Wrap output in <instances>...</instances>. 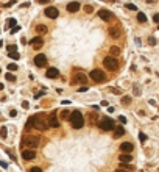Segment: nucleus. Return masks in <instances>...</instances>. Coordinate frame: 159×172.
<instances>
[{
  "mask_svg": "<svg viewBox=\"0 0 159 172\" xmlns=\"http://www.w3.org/2000/svg\"><path fill=\"white\" fill-rule=\"evenodd\" d=\"M119 121H120L122 124H126V117H125V116H120V117H119Z\"/></svg>",
  "mask_w": 159,
  "mask_h": 172,
  "instance_id": "37",
  "label": "nucleus"
},
{
  "mask_svg": "<svg viewBox=\"0 0 159 172\" xmlns=\"http://www.w3.org/2000/svg\"><path fill=\"white\" fill-rule=\"evenodd\" d=\"M0 166H2L3 169H6V167H8V164H6V163H5V161H0Z\"/></svg>",
  "mask_w": 159,
  "mask_h": 172,
  "instance_id": "45",
  "label": "nucleus"
},
{
  "mask_svg": "<svg viewBox=\"0 0 159 172\" xmlns=\"http://www.w3.org/2000/svg\"><path fill=\"white\" fill-rule=\"evenodd\" d=\"M6 136H8V130H6V127H2V128H0V138L5 139Z\"/></svg>",
  "mask_w": 159,
  "mask_h": 172,
  "instance_id": "23",
  "label": "nucleus"
},
{
  "mask_svg": "<svg viewBox=\"0 0 159 172\" xmlns=\"http://www.w3.org/2000/svg\"><path fill=\"white\" fill-rule=\"evenodd\" d=\"M19 30H20V27H19V25H14V27H13V28H11V34H14V33H17Z\"/></svg>",
  "mask_w": 159,
  "mask_h": 172,
  "instance_id": "34",
  "label": "nucleus"
},
{
  "mask_svg": "<svg viewBox=\"0 0 159 172\" xmlns=\"http://www.w3.org/2000/svg\"><path fill=\"white\" fill-rule=\"evenodd\" d=\"M94 11V8L90 6V5H86V6H84V13H87V14H90Z\"/></svg>",
  "mask_w": 159,
  "mask_h": 172,
  "instance_id": "30",
  "label": "nucleus"
},
{
  "mask_svg": "<svg viewBox=\"0 0 159 172\" xmlns=\"http://www.w3.org/2000/svg\"><path fill=\"white\" fill-rule=\"evenodd\" d=\"M125 135V128L123 127H114V138H120V136H123Z\"/></svg>",
  "mask_w": 159,
  "mask_h": 172,
  "instance_id": "19",
  "label": "nucleus"
},
{
  "mask_svg": "<svg viewBox=\"0 0 159 172\" xmlns=\"http://www.w3.org/2000/svg\"><path fill=\"white\" fill-rule=\"evenodd\" d=\"M9 116H11V117H16V116H17V111H16V110H11V111H9Z\"/></svg>",
  "mask_w": 159,
  "mask_h": 172,
  "instance_id": "38",
  "label": "nucleus"
},
{
  "mask_svg": "<svg viewBox=\"0 0 159 172\" xmlns=\"http://www.w3.org/2000/svg\"><path fill=\"white\" fill-rule=\"evenodd\" d=\"M14 3H16V0H9L8 3H5V8H9V6H13Z\"/></svg>",
  "mask_w": 159,
  "mask_h": 172,
  "instance_id": "35",
  "label": "nucleus"
},
{
  "mask_svg": "<svg viewBox=\"0 0 159 172\" xmlns=\"http://www.w3.org/2000/svg\"><path fill=\"white\" fill-rule=\"evenodd\" d=\"M139 139H140V142H145V141H147V135H145V133H140V135H139Z\"/></svg>",
  "mask_w": 159,
  "mask_h": 172,
  "instance_id": "33",
  "label": "nucleus"
},
{
  "mask_svg": "<svg viewBox=\"0 0 159 172\" xmlns=\"http://www.w3.org/2000/svg\"><path fill=\"white\" fill-rule=\"evenodd\" d=\"M37 146H39V138H37V136H31V135L24 136L22 147H25V149H36Z\"/></svg>",
  "mask_w": 159,
  "mask_h": 172,
  "instance_id": "3",
  "label": "nucleus"
},
{
  "mask_svg": "<svg viewBox=\"0 0 159 172\" xmlns=\"http://www.w3.org/2000/svg\"><path fill=\"white\" fill-rule=\"evenodd\" d=\"M109 36H111V38H114V39H119L120 36H122V30H120V27H119V25L111 27V28H109Z\"/></svg>",
  "mask_w": 159,
  "mask_h": 172,
  "instance_id": "10",
  "label": "nucleus"
},
{
  "mask_svg": "<svg viewBox=\"0 0 159 172\" xmlns=\"http://www.w3.org/2000/svg\"><path fill=\"white\" fill-rule=\"evenodd\" d=\"M44 14L49 17V19H56L58 14H59V11H58V8H55V6H49V8H45Z\"/></svg>",
  "mask_w": 159,
  "mask_h": 172,
  "instance_id": "7",
  "label": "nucleus"
},
{
  "mask_svg": "<svg viewBox=\"0 0 159 172\" xmlns=\"http://www.w3.org/2000/svg\"><path fill=\"white\" fill-rule=\"evenodd\" d=\"M20 44H24V46H25V44H27V39H25V38H22V39H20Z\"/></svg>",
  "mask_w": 159,
  "mask_h": 172,
  "instance_id": "46",
  "label": "nucleus"
},
{
  "mask_svg": "<svg viewBox=\"0 0 159 172\" xmlns=\"http://www.w3.org/2000/svg\"><path fill=\"white\" fill-rule=\"evenodd\" d=\"M0 89H3V85H2V83H0Z\"/></svg>",
  "mask_w": 159,
  "mask_h": 172,
  "instance_id": "48",
  "label": "nucleus"
},
{
  "mask_svg": "<svg viewBox=\"0 0 159 172\" xmlns=\"http://www.w3.org/2000/svg\"><path fill=\"white\" fill-rule=\"evenodd\" d=\"M103 66H105L108 70H111V72H116L117 69H119V61H117V58L116 56H106L105 60H103Z\"/></svg>",
  "mask_w": 159,
  "mask_h": 172,
  "instance_id": "4",
  "label": "nucleus"
},
{
  "mask_svg": "<svg viewBox=\"0 0 159 172\" xmlns=\"http://www.w3.org/2000/svg\"><path fill=\"white\" fill-rule=\"evenodd\" d=\"M98 127L101 130H105V131H111V130H114V121L111 119V117H101L100 122H98Z\"/></svg>",
  "mask_w": 159,
  "mask_h": 172,
  "instance_id": "6",
  "label": "nucleus"
},
{
  "mask_svg": "<svg viewBox=\"0 0 159 172\" xmlns=\"http://www.w3.org/2000/svg\"><path fill=\"white\" fill-rule=\"evenodd\" d=\"M17 69V64H14V63H11V64H8V70L9 72H14Z\"/></svg>",
  "mask_w": 159,
  "mask_h": 172,
  "instance_id": "28",
  "label": "nucleus"
},
{
  "mask_svg": "<svg viewBox=\"0 0 159 172\" xmlns=\"http://www.w3.org/2000/svg\"><path fill=\"white\" fill-rule=\"evenodd\" d=\"M69 117H70V113L67 111V110H64V111H61V119H69Z\"/></svg>",
  "mask_w": 159,
  "mask_h": 172,
  "instance_id": "25",
  "label": "nucleus"
},
{
  "mask_svg": "<svg viewBox=\"0 0 159 172\" xmlns=\"http://www.w3.org/2000/svg\"><path fill=\"white\" fill-rule=\"evenodd\" d=\"M119 160H120V163H131L133 161V155L131 153H122L119 157Z\"/></svg>",
  "mask_w": 159,
  "mask_h": 172,
  "instance_id": "18",
  "label": "nucleus"
},
{
  "mask_svg": "<svg viewBox=\"0 0 159 172\" xmlns=\"http://www.w3.org/2000/svg\"><path fill=\"white\" fill-rule=\"evenodd\" d=\"M30 172H42V169H41V167H31Z\"/></svg>",
  "mask_w": 159,
  "mask_h": 172,
  "instance_id": "36",
  "label": "nucleus"
},
{
  "mask_svg": "<svg viewBox=\"0 0 159 172\" xmlns=\"http://www.w3.org/2000/svg\"><path fill=\"white\" fill-rule=\"evenodd\" d=\"M148 42H150V46H154V44H156V39H154V38H150Z\"/></svg>",
  "mask_w": 159,
  "mask_h": 172,
  "instance_id": "42",
  "label": "nucleus"
},
{
  "mask_svg": "<svg viewBox=\"0 0 159 172\" xmlns=\"http://www.w3.org/2000/svg\"><path fill=\"white\" fill-rule=\"evenodd\" d=\"M147 2H148V3H154V2H156V0H147Z\"/></svg>",
  "mask_w": 159,
  "mask_h": 172,
  "instance_id": "47",
  "label": "nucleus"
},
{
  "mask_svg": "<svg viewBox=\"0 0 159 172\" xmlns=\"http://www.w3.org/2000/svg\"><path fill=\"white\" fill-rule=\"evenodd\" d=\"M80 10V3L78 2H70L69 5H67V11L69 13H77Z\"/></svg>",
  "mask_w": 159,
  "mask_h": 172,
  "instance_id": "17",
  "label": "nucleus"
},
{
  "mask_svg": "<svg viewBox=\"0 0 159 172\" xmlns=\"http://www.w3.org/2000/svg\"><path fill=\"white\" fill-rule=\"evenodd\" d=\"M5 78H6L8 81H16V77H14V75L11 74V72H8V74L5 75Z\"/></svg>",
  "mask_w": 159,
  "mask_h": 172,
  "instance_id": "27",
  "label": "nucleus"
},
{
  "mask_svg": "<svg viewBox=\"0 0 159 172\" xmlns=\"http://www.w3.org/2000/svg\"><path fill=\"white\" fill-rule=\"evenodd\" d=\"M36 2H37V3H41V5H45V3H49L50 0H36Z\"/></svg>",
  "mask_w": 159,
  "mask_h": 172,
  "instance_id": "39",
  "label": "nucleus"
},
{
  "mask_svg": "<svg viewBox=\"0 0 159 172\" xmlns=\"http://www.w3.org/2000/svg\"><path fill=\"white\" fill-rule=\"evenodd\" d=\"M22 158H24L25 161H31V160L36 158V152H34L33 149H24V152H22Z\"/></svg>",
  "mask_w": 159,
  "mask_h": 172,
  "instance_id": "8",
  "label": "nucleus"
},
{
  "mask_svg": "<svg viewBox=\"0 0 159 172\" xmlns=\"http://www.w3.org/2000/svg\"><path fill=\"white\" fill-rule=\"evenodd\" d=\"M49 127H52V128H58V127H59V121H58V116H56L55 113L49 116Z\"/></svg>",
  "mask_w": 159,
  "mask_h": 172,
  "instance_id": "11",
  "label": "nucleus"
},
{
  "mask_svg": "<svg viewBox=\"0 0 159 172\" xmlns=\"http://www.w3.org/2000/svg\"><path fill=\"white\" fill-rule=\"evenodd\" d=\"M125 6H126V10H131V11H136V10H137L136 5H133V3H126Z\"/></svg>",
  "mask_w": 159,
  "mask_h": 172,
  "instance_id": "29",
  "label": "nucleus"
},
{
  "mask_svg": "<svg viewBox=\"0 0 159 172\" xmlns=\"http://www.w3.org/2000/svg\"><path fill=\"white\" fill-rule=\"evenodd\" d=\"M122 102H123L125 105H129V102H131V97H129V95H125L123 99H122Z\"/></svg>",
  "mask_w": 159,
  "mask_h": 172,
  "instance_id": "31",
  "label": "nucleus"
},
{
  "mask_svg": "<svg viewBox=\"0 0 159 172\" xmlns=\"http://www.w3.org/2000/svg\"><path fill=\"white\" fill-rule=\"evenodd\" d=\"M33 124H34V116H33V117H30V119L27 121L25 128H27V130H31V128H33Z\"/></svg>",
  "mask_w": 159,
  "mask_h": 172,
  "instance_id": "22",
  "label": "nucleus"
},
{
  "mask_svg": "<svg viewBox=\"0 0 159 172\" xmlns=\"http://www.w3.org/2000/svg\"><path fill=\"white\" fill-rule=\"evenodd\" d=\"M36 31L39 33V34H45L47 31H49V28H47L44 24H39V25H36Z\"/></svg>",
  "mask_w": 159,
  "mask_h": 172,
  "instance_id": "20",
  "label": "nucleus"
},
{
  "mask_svg": "<svg viewBox=\"0 0 159 172\" xmlns=\"http://www.w3.org/2000/svg\"><path fill=\"white\" fill-rule=\"evenodd\" d=\"M89 77L95 81V83H105L106 81V74L103 70H100V69H94L89 74Z\"/></svg>",
  "mask_w": 159,
  "mask_h": 172,
  "instance_id": "5",
  "label": "nucleus"
},
{
  "mask_svg": "<svg viewBox=\"0 0 159 172\" xmlns=\"http://www.w3.org/2000/svg\"><path fill=\"white\" fill-rule=\"evenodd\" d=\"M34 64H36L37 67H44V66L47 64V56L44 55V53L36 55V58H34Z\"/></svg>",
  "mask_w": 159,
  "mask_h": 172,
  "instance_id": "9",
  "label": "nucleus"
},
{
  "mask_svg": "<svg viewBox=\"0 0 159 172\" xmlns=\"http://www.w3.org/2000/svg\"><path fill=\"white\" fill-rule=\"evenodd\" d=\"M69 121H70V124H72V127H73L75 130H80V128H83V127H84V116L80 111L70 113Z\"/></svg>",
  "mask_w": 159,
  "mask_h": 172,
  "instance_id": "1",
  "label": "nucleus"
},
{
  "mask_svg": "<svg viewBox=\"0 0 159 172\" xmlns=\"http://www.w3.org/2000/svg\"><path fill=\"white\" fill-rule=\"evenodd\" d=\"M8 55H9V58H13V60H19V58H20V55H19L17 52H9Z\"/></svg>",
  "mask_w": 159,
  "mask_h": 172,
  "instance_id": "26",
  "label": "nucleus"
},
{
  "mask_svg": "<svg viewBox=\"0 0 159 172\" xmlns=\"http://www.w3.org/2000/svg\"><path fill=\"white\" fill-rule=\"evenodd\" d=\"M45 75L49 77V78H58L59 77V70L56 69V67H49L45 72Z\"/></svg>",
  "mask_w": 159,
  "mask_h": 172,
  "instance_id": "14",
  "label": "nucleus"
},
{
  "mask_svg": "<svg viewBox=\"0 0 159 172\" xmlns=\"http://www.w3.org/2000/svg\"><path fill=\"white\" fill-rule=\"evenodd\" d=\"M109 53H111V56H117L119 53H120V49L116 47V46H112V47L109 49Z\"/></svg>",
  "mask_w": 159,
  "mask_h": 172,
  "instance_id": "21",
  "label": "nucleus"
},
{
  "mask_svg": "<svg viewBox=\"0 0 159 172\" xmlns=\"http://www.w3.org/2000/svg\"><path fill=\"white\" fill-rule=\"evenodd\" d=\"M6 25H8V27H14V25H16V19H8V21H6Z\"/></svg>",
  "mask_w": 159,
  "mask_h": 172,
  "instance_id": "32",
  "label": "nucleus"
},
{
  "mask_svg": "<svg viewBox=\"0 0 159 172\" xmlns=\"http://www.w3.org/2000/svg\"><path fill=\"white\" fill-rule=\"evenodd\" d=\"M137 21H139L140 24H144V22H147V16H145L144 13H139V14H137Z\"/></svg>",
  "mask_w": 159,
  "mask_h": 172,
  "instance_id": "24",
  "label": "nucleus"
},
{
  "mask_svg": "<svg viewBox=\"0 0 159 172\" xmlns=\"http://www.w3.org/2000/svg\"><path fill=\"white\" fill-rule=\"evenodd\" d=\"M33 128H37V130H47L49 128V117H45L44 114H39V116H34V124H33Z\"/></svg>",
  "mask_w": 159,
  "mask_h": 172,
  "instance_id": "2",
  "label": "nucleus"
},
{
  "mask_svg": "<svg viewBox=\"0 0 159 172\" xmlns=\"http://www.w3.org/2000/svg\"><path fill=\"white\" fill-rule=\"evenodd\" d=\"M98 17L108 22V21L112 19V14H111V11H108V10H98Z\"/></svg>",
  "mask_w": 159,
  "mask_h": 172,
  "instance_id": "13",
  "label": "nucleus"
},
{
  "mask_svg": "<svg viewBox=\"0 0 159 172\" xmlns=\"http://www.w3.org/2000/svg\"><path fill=\"white\" fill-rule=\"evenodd\" d=\"M133 149H134V146L131 142H122L120 144V150L123 152V153H129V152H133Z\"/></svg>",
  "mask_w": 159,
  "mask_h": 172,
  "instance_id": "15",
  "label": "nucleus"
},
{
  "mask_svg": "<svg viewBox=\"0 0 159 172\" xmlns=\"http://www.w3.org/2000/svg\"><path fill=\"white\" fill-rule=\"evenodd\" d=\"M153 21H154V22H159V13L153 16Z\"/></svg>",
  "mask_w": 159,
  "mask_h": 172,
  "instance_id": "44",
  "label": "nucleus"
},
{
  "mask_svg": "<svg viewBox=\"0 0 159 172\" xmlns=\"http://www.w3.org/2000/svg\"><path fill=\"white\" fill-rule=\"evenodd\" d=\"M87 81V77H86V74H77L73 77V83H86Z\"/></svg>",
  "mask_w": 159,
  "mask_h": 172,
  "instance_id": "16",
  "label": "nucleus"
},
{
  "mask_svg": "<svg viewBox=\"0 0 159 172\" xmlns=\"http://www.w3.org/2000/svg\"><path fill=\"white\" fill-rule=\"evenodd\" d=\"M22 106L25 108V110H28V108H30V103H28V102H22Z\"/></svg>",
  "mask_w": 159,
  "mask_h": 172,
  "instance_id": "40",
  "label": "nucleus"
},
{
  "mask_svg": "<svg viewBox=\"0 0 159 172\" xmlns=\"http://www.w3.org/2000/svg\"><path fill=\"white\" fill-rule=\"evenodd\" d=\"M78 91H80V92H86V91H87V86H81Z\"/></svg>",
  "mask_w": 159,
  "mask_h": 172,
  "instance_id": "41",
  "label": "nucleus"
},
{
  "mask_svg": "<svg viewBox=\"0 0 159 172\" xmlns=\"http://www.w3.org/2000/svg\"><path fill=\"white\" fill-rule=\"evenodd\" d=\"M8 52H16V46H9L8 47Z\"/></svg>",
  "mask_w": 159,
  "mask_h": 172,
  "instance_id": "43",
  "label": "nucleus"
},
{
  "mask_svg": "<svg viewBox=\"0 0 159 172\" xmlns=\"http://www.w3.org/2000/svg\"><path fill=\"white\" fill-rule=\"evenodd\" d=\"M30 44L34 47V49H41L42 47V44H44V39H42V36H36V38L30 39Z\"/></svg>",
  "mask_w": 159,
  "mask_h": 172,
  "instance_id": "12",
  "label": "nucleus"
}]
</instances>
